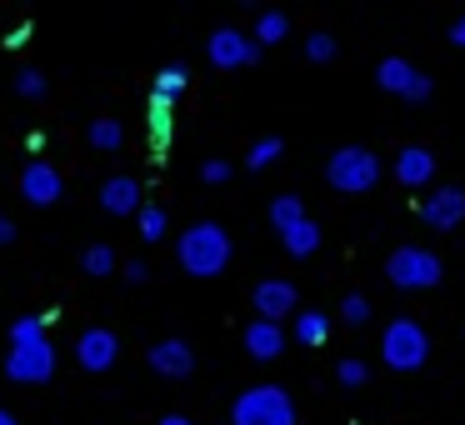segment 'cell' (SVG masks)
Returning a JSON list of instances; mask_svg holds the SVG:
<instances>
[{"label": "cell", "instance_id": "obj_1", "mask_svg": "<svg viewBox=\"0 0 465 425\" xmlns=\"http://www.w3.org/2000/svg\"><path fill=\"white\" fill-rule=\"evenodd\" d=\"M231 255H235L231 231L215 225V221H195L191 231H181V241H175V261H181V271L195 275V281H215V275H225Z\"/></svg>", "mask_w": 465, "mask_h": 425}, {"label": "cell", "instance_id": "obj_2", "mask_svg": "<svg viewBox=\"0 0 465 425\" xmlns=\"http://www.w3.org/2000/svg\"><path fill=\"white\" fill-rule=\"evenodd\" d=\"M231 425H295V400L285 385H251L235 395Z\"/></svg>", "mask_w": 465, "mask_h": 425}, {"label": "cell", "instance_id": "obj_3", "mask_svg": "<svg viewBox=\"0 0 465 425\" xmlns=\"http://www.w3.org/2000/svg\"><path fill=\"white\" fill-rule=\"evenodd\" d=\"M381 155L365 151V145H341V151L325 161V181H331V191L341 195H365L375 191V181H381Z\"/></svg>", "mask_w": 465, "mask_h": 425}, {"label": "cell", "instance_id": "obj_4", "mask_svg": "<svg viewBox=\"0 0 465 425\" xmlns=\"http://www.w3.org/2000/svg\"><path fill=\"white\" fill-rule=\"evenodd\" d=\"M381 361L391 365V371H420V365L430 361V335H425V325L411 321V315L391 321L381 335Z\"/></svg>", "mask_w": 465, "mask_h": 425}, {"label": "cell", "instance_id": "obj_5", "mask_svg": "<svg viewBox=\"0 0 465 425\" xmlns=\"http://www.w3.org/2000/svg\"><path fill=\"white\" fill-rule=\"evenodd\" d=\"M385 275H391L395 291H430V285H440L445 265L425 245H395L391 261H385Z\"/></svg>", "mask_w": 465, "mask_h": 425}, {"label": "cell", "instance_id": "obj_6", "mask_svg": "<svg viewBox=\"0 0 465 425\" xmlns=\"http://www.w3.org/2000/svg\"><path fill=\"white\" fill-rule=\"evenodd\" d=\"M205 61H211L215 71H245V65L261 61V45H255V35L235 31V25H221V31H211V41H205Z\"/></svg>", "mask_w": 465, "mask_h": 425}, {"label": "cell", "instance_id": "obj_7", "mask_svg": "<svg viewBox=\"0 0 465 425\" xmlns=\"http://www.w3.org/2000/svg\"><path fill=\"white\" fill-rule=\"evenodd\" d=\"M5 375H11L15 385H45L55 375V345L51 341L11 345V355H5Z\"/></svg>", "mask_w": 465, "mask_h": 425}, {"label": "cell", "instance_id": "obj_8", "mask_svg": "<svg viewBox=\"0 0 465 425\" xmlns=\"http://www.w3.org/2000/svg\"><path fill=\"white\" fill-rule=\"evenodd\" d=\"M115 361H121V335L105 331V325H91V331H81V341H75V365H81V371L105 375Z\"/></svg>", "mask_w": 465, "mask_h": 425}, {"label": "cell", "instance_id": "obj_9", "mask_svg": "<svg viewBox=\"0 0 465 425\" xmlns=\"http://www.w3.org/2000/svg\"><path fill=\"white\" fill-rule=\"evenodd\" d=\"M295 305H301V295H295V285H291V281H281V275H271V281H261V285L251 291V311H255V321H275V325H281L285 315H301Z\"/></svg>", "mask_w": 465, "mask_h": 425}, {"label": "cell", "instance_id": "obj_10", "mask_svg": "<svg viewBox=\"0 0 465 425\" xmlns=\"http://www.w3.org/2000/svg\"><path fill=\"white\" fill-rule=\"evenodd\" d=\"M145 365H151L155 375H165V381H185V375L195 371V351L181 335H165V341H155L151 351H145Z\"/></svg>", "mask_w": 465, "mask_h": 425}, {"label": "cell", "instance_id": "obj_11", "mask_svg": "<svg viewBox=\"0 0 465 425\" xmlns=\"http://www.w3.org/2000/svg\"><path fill=\"white\" fill-rule=\"evenodd\" d=\"M420 221L430 225V231L450 235L455 225L465 221V191H460V185H440V191H430V195H425V205H420Z\"/></svg>", "mask_w": 465, "mask_h": 425}, {"label": "cell", "instance_id": "obj_12", "mask_svg": "<svg viewBox=\"0 0 465 425\" xmlns=\"http://www.w3.org/2000/svg\"><path fill=\"white\" fill-rule=\"evenodd\" d=\"M21 195H25L31 205H55V201L65 195V175L55 171L51 161H31V165L21 171Z\"/></svg>", "mask_w": 465, "mask_h": 425}, {"label": "cell", "instance_id": "obj_13", "mask_svg": "<svg viewBox=\"0 0 465 425\" xmlns=\"http://www.w3.org/2000/svg\"><path fill=\"white\" fill-rule=\"evenodd\" d=\"M395 181H401L405 191L430 185L435 181V151H425V145H401V151H395Z\"/></svg>", "mask_w": 465, "mask_h": 425}, {"label": "cell", "instance_id": "obj_14", "mask_svg": "<svg viewBox=\"0 0 465 425\" xmlns=\"http://www.w3.org/2000/svg\"><path fill=\"white\" fill-rule=\"evenodd\" d=\"M101 211L105 215H141L145 201H141V181L135 175H111L101 185Z\"/></svg>", "mask_w": 465, "mask_h": 425}, {"label": "cell", "instance_id": "obj_15", "mask_svg": "<svg viewBox=\"0 0 465 425\" xmlns=\"http://www.w3.org/2000/svg\"><path fill=\"white\" fill-rule=\"evenodd\" d=\"M420 81V71H415L411 61H405V55H385L381 65H375V85H381V91H391V95H411V85Z\"/></svg>", "mask_w": 465, "mask_h": 425}, {"label": "cell", "instance_id": "obj_16", "mask_svg": "<svg viewBox=\"0 0 465 425\" xmlns=\"http://www.w3.org/2000/svg\"><path fill=\"white\" fill-rule=\"evenodd\" d=\"M241 341H245V351H251L255 361H275V355L285 351V331L275 321H251Z\"/></svg>", "mask_w": 465, "mask_h": 425}, {"label": "cell", "instance_id": "obj_17", "mask_svg": "<svg viewBox=\"0 0 465 425\" xmlns=\"http://www.w3.org/2000/svg\"><path fill=\"white\" fill-rule=\"evenodd\" d=\"M191 85V71H185L181 61H171L165 71H155V81H151V101H161V105H175V95Z\"/></svg>", "mask_w": 465, "mask_h": 425}, {"label": "cell", "instance_id": "obj_18", "mask_svg": "<svg viewBox=\"0 0 465 425\" xmlns=\"http://www.w3.org/2000/svg\"><path fill=\"white\" fill-rule=\"evenodd\" d=\"M291 335L301 345H325V341H331V315H325V311H301V315H295V325H291Z\"/></svg>", "mask_w": 465, "mask_h": 425}, {"label": "cell", "instance_id": "obj_19", "mask_svg": "<svg viewBox=\"0 0 465 425\" xmlns=\"http://www.w3.org/2000/svg\"><path fill=\"white\" fill-rule=\"evenodd\" d=\"M301 221H311V215H305V201H301V195L285 191V195H275V201H271V225H275L281 235H285V231H295Z\"/></svg>", "mask_w": 465, "mask_h": 425}, {"label": "cell", "instance_id": "obj_20", "mask_svg": "<svg viewBox=\"0 0 465 425\" xmlns=\"http://www.w3.org/2000/svg\"><path fill=\"white\" fill-rule=\"evenodd\" d=\"M281 245L295 255V261H305V255L321 251V225H315V221H301L295 231H285V235H281Z\"/></svg>", "mask_w": 465, "mask_h": 425}, {"label": "cell", "instance_id": "obj_21", "mask_svg": "<svg viewBox=\"0 0 465 425\" xmlns=\"http://www.w3.org/2000/svg\"><path fill=\"white\" fill-rule=\"evenodd\" d=\"M285 35H291V15L285 11H261V21H255V45H281Z\"/></svg>", "mask_w": 465, "mask_h": 425}, {"label": "cell", "instance_id": "obj_22", "mask_svg": "<svg viewBox=\"0 0 465 425\" xmlns=\"http://www.w3.org/2000/svg\"><path fill=\"white\" fill-rule=\"evenodd\" d=\"M85 141L95 145V151H121L125 141V125L111 121V115H101V121H91V131H85Z\"/></svg>", "mask_w": 465, "mask_h": 425}, {"label": "cell", "instance_id": "obj_23", "mask_svg": "<svg viewBox=\"0 0 465 425\" xmlns=\"http://www.w3.org/2000/svg\"><path fill=\"white\" fill-rule=\"evenodd\" d=\"M81 271L101 281V275L121 271V261H115V251H111V245H85V251H81Z\"/></svg>", "mask_w": 465, "mask_h": 425}, {"label": "cell", "instance_id": "obj_24", "mask_svg": "<svg viewBox=\"0 0 465 425\" xmlns=\"http://www.w3.org/2000/svg\"><path fill=\"white\" fill-rule=\"evenodd\" d=\"M285 155V141L281 135H265V141L251 145V155H245V171H265V165H275Z\"/></svg>", "mask_w": 465, "mask_h": 425}, {"label": "cell", "instance_id": "obj_25", "mask_svg": "<svg viewBox=\"0 0 465 425\" xmlns=\"http://www.w3.org/2000/svg\"><path fill=\"white\" fill-rule=\"evenodd\" d=\"M45 91H51L45 71H35V65H21V71H15V95H21V101H45Z\"/></svg>", "mask_w": 465, "mask_h": 425}, {"label": "cell", "instance_id": "obj_26", "mask_svg": "<svg viewBox=\"0 0 465 425\" xmlns=\"http://www.w3.org/2000/svg\"><path fill=\"white\" fill-rule=\"evenodd\" d=\"M335 51H341V45H335L331 31H311V35H305V61L325 65V61H335Z\"/></svg>", "mask_w": 465, "mask_h": 425}, {"label": "cell", "instance_id": "obj_27", "mask_svg": "<svg viewBox=\"0 0 465 425\" xmlns=\"http://www.w3.org/2000/svg\"><path fill=\"white\" fill-rule=\"evenodd\" d=\"M31 341H45V315H21V321H11V345H31Z\"/></svg>", "mask_w": 465, "mask_h": 425}, {"label": "cell", "instance_id": "obj_28", "mask_svg": "<svg viewBox=\"0 0 465 425\" xmlns=\"http://www.w3.org/2000/svg\"><path fill=\"white\" fill-rule=\"evenodd\" d=\"M135 231H141V241H161L165 235V211L161 205H145V211L135 215Z\"/></svg>", "mask_w": 465, "mask_h": 425}, {"label": "cell", "instance_id": "obj_29", "mask_svg": "<svg viewBox=\"0 0 465 425\" xmlns=\"http://www.w3.org/2000/svg\"><path fill=\"white\" fill-rule=\"evenodd\" d=\"M341 321H345V325H365V321H371V301H365L361 291H351V295L341 301Z\"/></svg>", "mask_w": 465, "mask_h": 425}, {"label": "cell", "instance_id": "obj_30", "mask_svg": "<svg viewBox=\"0 0 465 425\" xmlns=\"http://www.w3.org/2000/svg\"><path fill=\"white\" fill-rule=\"evenodd\" d=\"M335 381L351 385V390H355V385L371 381V365H365V361H341V365H335Z\"/></svg>", "mask_w": 465, "mask_h": 425}, {"label": "cell", "instance_id": "obj_31", "mask_svg": "<svg viewBox=\"0 0 465 425\" xmlns=\"http://www.w3.org/2000/svg\"><path fill=\"white\" fill-rule=\"evenodd\" d=\"M201 181L205 185H225V181H231V161H205L201 165Z\"/></svg>", "mask_w": 465, "mask_h": 425}, {"label": "cell", "instance_id": "obj_32", "mask_svg": "<svg viewBox=\"0 0 465 425\" xmlns=\"http://www.w3.org/2000/svg\"><path fill=\"white\" fill-rule=\"evenodd\" d=\"M121 275H125L131 285H145V281H151V265H145V261H125Z\"/></svg>", "mask_w": 465, "mask_h": 425}, {"label": "cell", "instance_id": "obj_33", "mask_svg": "<svg viewBox=\"0 0 465 425\" xmlns=\"http://www.w3.org/2000/svg\"><path fill=\"white\" fill-rule=\"evenodd\" d=\"M0 245H15V221L11 215H0Z\"/></svg>", "mask_w": 465, "mask_h": 425}, {"label": "cell", "instance_id": "obj_34", "mask_svg": "<svg viewBox=\"0 0 465 425\" xmlns=\"http://www.w3.org/2000/svg\"><path fill=\"white\" fill-rule=\"evenodd\" d=\"M445 35H450V45H465V15H455L450 31H445Z\"/></svg>", "mask_w": 465, "mask_h": 425}, {"label": "cell", "instance_id": "obj_35", "mask_svg": "<svg viewBox=\"0 0 465 425\" xmlns=\"http://www.w3.org/2000/svg\"><path fill=\"white\" fill-rule=\"evenodd\" d=\"M161 425H191V415H161Z\"/></svg>", "mask_w": 465, "mask_h": 425}, {"label": "cell", "instance_id": "obj_36", "mask_svg": "<svg viewBox=\"0 0 465 425\" xmlns=\"http://www.w3.org/2000/svg\"><path fill=\"white\" fill-rule=\"evenodd\" d=\"M0 425H21V420H15V415H11V410H0Z\"/></svg>", "mask_w": 465, "mask_h": 425}]
</instances>
